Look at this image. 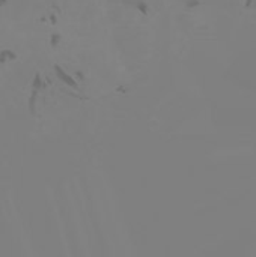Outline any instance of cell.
I'll return each mask as SVG.
<instances>
[{"mask_svg":"<svg viewBox=\"0 0 256 257\" xmlns=\"http://www.w3.org/2000/svg\"><path fill=\"white\" fill-rule=\"evenodd\" d=\"M56 72H57V75H59V78H60V80H63V81H65V83H68L69 86H75V81H74V80H71V78L63 72V71H60V68H56Z\"/></svg>","mask_w":256,"mask_h":257,"instance_id":"1","label":"cell"}]
</instances>
